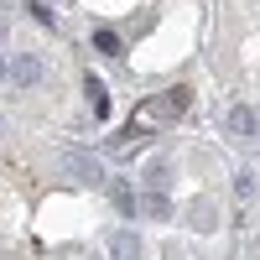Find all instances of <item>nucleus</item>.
Here are the masks:
<instances>
[{"label":"nucleus","mask_w":260,"mask_h":260,"mask_svg":"<svg viewBox=\"0 0 260 260\" xmlns=\"http://www.w3.org/2000/svg\"><path fill=\"white\" fill-rule=\"evenodd\" d=\"M187 104H192V94H187V83H177V89H167V94H156V99H146L141 110H136V125H130V130H151V125H172V120H182V115H187Z\"/></svg>","instance_id":"obj_1"},{"label":"nucleus","mask_w":260,"mask_h":260,"mask_svg":"<svg viewBox=\"0 0 260 260\" xmlns=\"http://www.w3.org/2000/svg\"><path fill=\"white\" fill-rule=\"evenodd\" d=\"M62 177H73L83 187H99L104 182V161L94 156V151H62Z\"/></svg>","instance_id":"obj_2"},{"label":"nucleus","mask_w":260,"mask_h":260,"mask_svg":"<svg viewBox=\"0 0 260 260\" xmlns=\"http://www.w3.org/2000/svg\"><path fill=\"white\" fill-rule=\"evenodd\" d=\"M6 83H11V89H37V83H42V57L37 52L6 57Z\"/></svg>","instance_id":"obj_3"},{"label":"nucleus","mask_w":260,"mask_h":260,"mask_svg":"<svg viewBox=\"0 0 260 260\" xmlns=\"http://www.w3.org/2000/svg\"><path fill=\"white\" fill-rule=\"evenodd\" d=\"M104 187H110V203H115V213H125V219H136V213H141V198H136V182L115 177V182H104Z\"/></svg>","instance_id":"obj_4"},{"label":"nucleus","mask_w":260,"mask_h":260,"mask_svg":"<svg viewBox=\"0 0 260 260\" xmlns=\"http://www.w3.org/2000/svg\"><path fill=\"white\" fill-rule=\"evenodd\" d=\"M224 130H229V136H260V120H255V110H250V104H229Z\"/></svg>","instance_id":"obj_5"},{"label":"nucleus","mask_w":260,"mask_h":260,"mask_svg":"<svg viewBox=\"0 0 260 260\" xmlns=\"http://www.w3.org/2000/svg\"><path fill=\"white\" fill-rule=\"evenodd\" d=\"M83 94H89V115L104 125V120H110V110H115V104H110V89H104V83L89 73V78H83Z\"/></svg>","instance_id":"obj_6"},{"label":"nucleus","mask_w":260,"mask_h":260,"mask_svg":"<svg viewBox=\"0 0 260 260\" xmlns=\"http://www.w3.org/2000/svg\"><path fill=\"white\" fill-rule=\"evenodd\" d=\"M141 213H146L151 224L172 219V198H167V187H146V192H141Z\"/></svg>","instance_id":"obj_7"},{"label":"nucleus","mask_w":260,"mask_h":260,"mask_svg":"<svg viewBox=\"0 0 260 260\" xmlns=\"http://www.w3.org/2000/svg\"><path fill=\"white\" fill-rule=\"evenodd\" d=\"M94 52H99V57H120V52H125V37H120L115 26H99V31H94Z\"/></svg>","instance_id":"obj_8"},{"label":"nucleus","mask_w":260,"mask_h":260,"mask_svg":"<svg viewBox=\"0 0 260 260\" xmlns=\"http://www.w3.org/2000/svg\"><path fill=\"white\" fill-rule=\"evenodd\" d=\"M187 224H192V229H203V234H208L213 224H219V208H213L208 198H198V203H192V208H187Z\"/></svg>","instance_id":"obj_9"},{"label":"nucleus","mask_w":260,"mask_h":260,"mask_svg":"<svg viewBox=\"0 0 260 260\" xmlns=\"http://www.w3.org/2000/svg\"><path fill=\"white\" fill-rule=\"evenodd\" d=\"M141 177H146V187H167V182H172V161H167V156H151Z\"/></svg>","instance_id":"obj_10"},{"label":"nucleus","mask_w":260,"mask_h":260,"mask_svg":"<svg viewBox=\"0 0 260 260\" xmlns=\"http://www.w3.org/2000/svg\"><path fill=\"white\" fill-rule=\"evenodd\" d=\"M110 250H115V255H141V240H136V234H115Z\"/></svg>","instance_id":"obj_11"},{"label":"nucleus","mask_w":260,"mask_h":260,"mask_svg":"<svg viewBox=\"0 0 260 260\" xmlns=\"http://www.w3.org/2000/svg\"><path fill=\"white\" fill-rule=\"evenodd\" d=\"M234 192H240V198H255V177H250V172H240V177H234Z\"/></svg>","instance_id":"obj_12"},{"label":"nucleus","mask_w":260,"mask_h":260,"mask_svg":"<svg viewBox=\"0 0 260 260\" xmlns=\"http://www.w3.org/2000/svg\"><path fill=\"white\" fill-rule=\"evenodd\" d=\"M0 83H6V52H0Z\"/></svg>","instance_id":"obj_13"},{"label":"nucleus","mask_w":260,"mask_h":260,"mask_svg":"<svg viewBox=\"0 0 260 260\" xmlns=\"http://www.w3.org/2000/svg\"><path fill=\"white\" fill-rule=\"evenodd\" d=\"M0 130H6V125H0Z\"/></svg>","instance_id":"obj_14"}]
</instances>
